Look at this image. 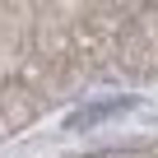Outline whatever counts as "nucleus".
<instances>
[{
	"mask_svg": "<svg viewBox=\"0 0 158 158\" xmlns=\"http://www.w3.org/2000/svg\"><path fill=\"white\" fill-rule=\"evenodd\" d=\"M130 102L135 98H112V102H93V107H79L65 126L70 130H89V126H98V121H107V116H121V112H130Z\"/></svg>",
	"mask_w": 158,
	"mask_h": 158,
	"instance_id": "nucleus-1",
	"label": "nucleus"
}]
</instances>
